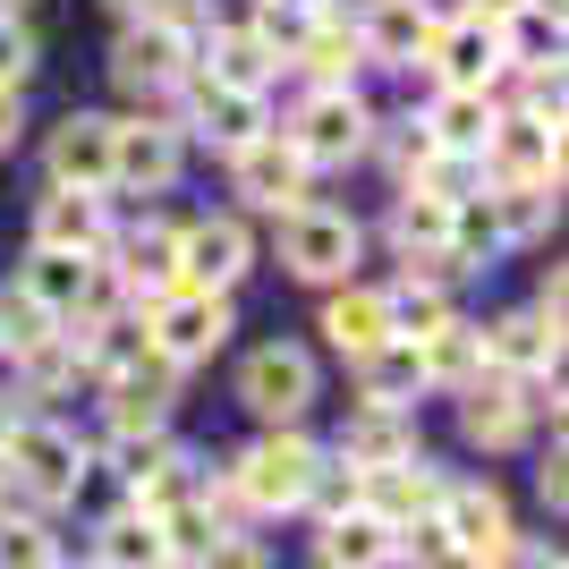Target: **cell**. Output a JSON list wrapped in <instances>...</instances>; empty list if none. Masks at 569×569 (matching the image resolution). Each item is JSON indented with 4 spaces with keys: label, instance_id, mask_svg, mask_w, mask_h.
Listing matches in <instances>:
<instances>
[{
    "label": "cell",
    "instance_id": "1",
    "mask_svg": "<svg viewBox=\"0 0 569 569\" xmlns=\"http://www.w3.org/2000/svg\"><path fill=\"white\" fill-rule=\"evenodd\" d=\"M0 476H9V501L18 510H69L86 485H94V442L77 426H60L51 408H26L18 426H9V442H0Z\"/></svg>",
    "mask_w": 569,
    "mask_h": 569
},
{
    "label": "cell",
    "instance_id": "2",
    "mask_svg": "<svg viewBox=\"0 0 569 569\" xmlns=\"http://www.w3.org/2000/svg\"><path fill=\"white\" fill-rule=\"evenodd\" d=\"M272 247H281V272H289V281L340 289V281H357V263H366V221H357L349 204L307 196L298 213L272 221Z\"/></svg>",
    "mask_w": 569,
    "mask_h": 569
},
{
    "label": "cell",
    "instance_id": "3",
    "mask_svg": "<svg viewBox=\"0 0 569 569\" xmlns=\"http://www.w3.org/2000/svg\"><path fill=\"white\" fill-rule=\"evenodd\" d=\"M102 69H111V86L137 102V111H170L179 86L196 77V34L170 26V18H128L111 34V60H102Z\"/></svg>",
    "mask_w": 569,
    "mask_h": 569
},
{
    "label": "cell",
    "instance_id": "4",
    "mask_svg": "<svg viewBox=\"0 0 569 569\" xmlns=\"http://www.w3.org/2000/svg\"><path fill=\"white\" fill-rule=\"evenodd\" d=\"M375 102H366V86H307V94L289 102L281 137L307 153V170L323 179V170H349L366 162V137H375Z\"/></svg>",
    "mask_w": 569,
    "mask_h": 569
},
{
    "label": "cell",
    "instance_id": "5",
    "mask_svg": "<svg viewBox=\"0 0 569 569\" xmlns=\"http://www.w3.org/2000/svg\"><path fill=\"white\" fill-rule=\"evenodd\" d=\"M315 459H323V442H315L307 426H256V442H247V451H230L221 468L238 476V493L256 501V519H298Z\"/></svg>",
    "mask_w": 569,
    "mask_h": 569
},
{
    "label": "cell",
    "instance_id": "6",
    "mask_svg": "<svg viewBox=\"0 0 569 569\" xmlns=\"http://www.w3.org/2000/svg\"><path fill=\"white\" fill-rule=\"evenodd\" d=\"M230 332H238V307L221 289H162V298L144 307V349L162 357V366H179V375L213 366V357L230 349Z\"/></svg>",
    "mask_w": 569,
    "mask_h": 569
},
{
    "label": "cell",
    "instance_id": "7",
    "mask_svg": "<svg viewBox=\"0 0 569 569\" xmlns=\"http://www.w3.org/2000/svg\"><path fill=\"white\" fill-rule=\"evenodd\" d=\"M323 400V366L298 340H263L238 357V408L256 426H307V408Z\"/></svg>",
    "mask_w": 569,
    "mask_h": 569
},
{
    "label": "cell",
    "instance_id": "8",
    "mask_svg": "<svg viewBox=\"0 0 569 569\" xmlns=\"http://www.w3.org/2000/svg\"><path fill=\"white\" fill-rule=\"evenodd\" d=\"M188 153L196 144L179 137L170 111H128L111 119V196H170L188 179Z\"/></svg>",
    "mask_w": 569,
    "mask_h": 569
},
{
    "label": "cell",
    "instance_id": "9",
    "mask_svg": "<svg viewBox=\"0 0 569 569\" xmlns=\"http://www.w3.org/2000/svg\"><path fill=\"white\" fill-rule=\"evenodd\" d=\"M94 263L119 281V298H128V307H153L162 289H179V221L153 213V204H144L137 221H111V238H102Z\"/></svg>",
    "mask_w": 569,
    "mask_h": 569
},
{
    "label": "cell",
    "instance_id": "10",
    "mask_svg": "<svg viewBox=\"0 0 569 569\" xmlns=\"http://www.w3.org/2000/svg\"><path fill=\"white\" fill-rule=\"evenodd\" d=\"M170 119H179L188 144H204V153L230 162L238 144H256L263 128H272V94H238V86H213V77L196 69L188 86H179V102H170Z\"/></svg>",
    "mask_w": 569,
    "mask_h": 569
},
{
    "label": "cell",
    "instance_id": "11",
    "mask_svg": "<svg viewBox=\"0 0 569 569\" xmlns=\"http://www.w3.org/2000/svg\"><path fill=\"white\" fill-rule=\"evenodd\" d=\"M230 196H238V213L281 221V213H298V204L315 196V170H307V153H298L281 128H263L256 144L230 153Z\"/></svg>",
    "mask_w": 569,
    "mask_h": 569
},
{
    "label": "cell",
    "instance_id": "12",
    "mask_svg": "<svg viewBox=\"0 0 569 569\" xmlns=\"http://www.w3.org/2000/svg\"><path fill=\"white\" fill-rule=\"evenodd\" d=\"M247 272H256V230H247V213L179 221V289H221V298H238Z\"/></svg>",
    "mask_w": 569,
    "mask_h": 569
},
{
    "label": "cell",
    "instance_id": "13",
    "mask_svg": "<svg viewBox=\"0 0 569 569\" xmlns=\"http://www.w3.org/2000/svg\"><path fill=\"white\" fill-rule=\"evenodd\" d=\"M196 69L213 77V86H238V94H272V86L289 77V60L263 43L238 9H213V26L196 34Z\"/></svg>",
    "mask_w": 569,
    "mask_h": 569
},
{
    "label": "cell",
    "instance_id": "14",
    "mask_svg": "<svg viewBox=\"0 0 569 569\" xmlns=\"http://www.w3.org/2000/svg\"><path fill=\"white\" fill-rule=\"evenodd\" d=\"M426 86H485L493 94V77H501V26L493 18H476V9H442V26H433V43H426Z\"/></svg>",
    "mask_w": 569,
    "mask_h": 569
},
{
    "label": "cell",
    "instance_id": "15",
    "mask_svg": "<svg viewBox=\"0 0 569 569\" xmlns=\"http://www.w3.org/2000/svg\"><path fill=\"white\" fill-rule=\"evenodd\" d=\"M43 188H102L111 196V111H60L43 128Z\"/></svg>",
    "mask_w": 569,
    "mask_h": 569
},
{
    "label": "cell",
    "instance_id": "16",
    "mask_svg": "<svg viewBox=\"0 0 569 569\" xmlns=\"http://www.w3.org/2000/svg\"><path fill=\"white\" fill-rule=\"evenodd\" d=\"M179 366H162V357H137L128 375L94 382L102 391V433H162L170 417H179Z\"/></svg>",
    "mask_w": 569,
    "mask_h": 569
},
{
    "label": "cell",
    "instance_id": "17",
    "mask_svg": "<svg viewBox=\"0 0 569 569\" xmlns=\"http://www.w3.org/2000/svg\"><path fill=\"white\" fill-rule=\"evenodd\" d=\"M111 196L102 188H43L34 196V221H26V247H60V256H102L111 238Z\"/></svg>",
    "mask_w": 569,
    "mask_h": 569
},
{
    "label": "cell",
    "instance_id": "18",
    "mask_svg": "<svg viewBox=\"0 0 569 569\" xmlns=\"http://www.w3.org/2000/svg\"><path fill=\"white\" fill-rule=\"evenodd\" d=\"M349 26H357V43H366V69L417 77V69H426L433 26H442V9H433V0H375V9H366V18H349Z\"/></svg>",
    "mask_w": 569,
    "mask_h": 569
},
{
    "label": "cell",
    "instance_id": "19",
    "mask_svg": "<svg viewBox=\"0 0 569 569\" xmlns=\"http://www.w3.org/2000/svg\"><path fill=\"white\" fill-rule=\"evenodd\" d=\"M485 179H545V188H561V119L501 111L493 137H485Z\"/></svg>",
    "mask_w": 569,
    "mask_h": 569
},
{
    "label": "cell",
    "instance_id": "20",
    "mask_svg": "<svg viewBox=\"0 0 569 569\" xmlns=\"http://www.w3.org/2000/svg\"><path fill=\"white\" fill-rule=\"evenodd\" d=\"M459 442L485 451V459H510V451L536 442V417H527V400L501 375H476L468 391H459Z\"/></svg>",
    "mask_w": 569,
    "mask_h": 569
},
{
    "label": "cell",
    "instance_id": "21",
    "mask_svg": "<svg viewBox=\"0 0 569 569\" xmlns=\"http://www.w3.org/2000/svg\"><path fill=\"white\" fill-rule=\"evenodd\" d=\"M433 519L451 527V545H459V552H476V561H493V552L519 536V519H510V493H501L493 476H451Z\"/></svg>",
    "mask_w": 569,
    "mask_h": 569
},
{
    "label": "cell",
    "instance_id": "22",
    "mask_svg": "<svg viewBox=\"0 0 569 569\" xmlns=\"http://www.w3.org/2000/svg\"><path fill=\"white\" fill-rule=\"evenodd\" d=\"M485 332V375L501 382H536V375H561V332H552L536 307H510L493 323H476Z\"/></svg>",
    "mask_w": 569,
    "mask_h": 569
},
{
    "label": "cell",
    "instance_id": "23",
    "mask_svg": "<svg viewBox=\"0 0 569 569\" xmlns=\"http://www.w3.org/2000/svg\"><path fill=\"white\" fill-rule=\"evenodd\" d=\"M315 332H323V349L332 357H366V349H382V340H400L391 332V298H382L375 281H340V289H323V315H315Z\"/></svg>",
    "mask_w": 569,
    "mask_h": 569
},
{
    "label": "cell",
    "instance_id": "24",
    "mask_svg": "<svg viewBox=\"0 0 569 569\" xmlns=\"http://www.w3.org/2000/svg\"><path fill=\"white\" fill-rule=\"evenodd\" d=\"M332 451L349 459V468H400V459H417V451H426V433H417V408H382V400H357Z\"/></svg>",
    "mask_w": 569,
    "mask_h": 569
},
{
    "label": "cell",
    "instance_id": "25",
    "mask_svg": "<svg viewBox=\"0 0 569 569\" xmlns=\"http://www.w3.org/2000/svg\"><path fill=\"white\" fill-rule=\"evenodd\" d=\"M417 119H426V137L442 144V153H476V162H485V137H493L501 102L485 94V86H426V94H417Z\"/></svg>",
    "mask_w": 569,
    "mask_h": 569
},
{
    "label": "cell",
    "instance_id": "26",
    "mask_svg": "<svg viewBox=\"0 0 569 569\" xmlns=\"http://www.w3.org/2000/svg\"><path fill=\"white\" fill-rule=\"evenodd\" d=\"M442 485H451V476L433 468L426 451L400 459V468H366V510L400 536V527H417V519H433V510H442Z\"/></svg>",
    "mask_w": 569,
    "mask_h": 569
},
{
    "label": "cell",
    "instance_id": "27",
    "mask_svg": "<svg viewBox=\"0 0 569 569\" xmlns=\"http://www.w3.org/2000/svg\"><path fill=\"white\" fill-rule=\"evenodd\" d=\"M485 221H493L501 256L510 247H545L552 221H561V188H545V179H485Z\"/></svg>",
    "mask_w": 569,
    "mask_h": 569
},
{
    "label": "cell",
    "instance_id": "28",
    "mask_svg": "<svg viewBox=\"0 0 569 569\" xmlns=\"http://www.w3.org/2000/svg\"><path fill=\"white\" fill-rule=\"evenodd\" d=\"M289 77H307V86H357V77H366V43H357V26L332 18V9H315L307 34L289 43Z\"/></svg>",
    "mask_w": 569,
    "mask_h": 569
},
{
    "label": "cell",
    "instance_id": "29",
    "mask_svg": "<svg viewBox=\"0 0 569 569\" xmlns=\"http://www.w3.org/2000/svg\"><path fill=\"white\" fill-rule=\"evenodd\" d=\"M94 272L102 263L94 256H60V247H26V263H18V298H34V307L43 315H60V323H69L77 307H86V298H94Z\"/></svg>",
    "mask_w": 569,
    "mask_h": 569
},
{
    "label": "cell",
    "instance_id": "30",
    "mask_svg": "<svg viewBox=\"0 0 569 569\" xmlns=\"http://www.w3.org/2000/svg\"><path fill=\"white\" fill-rule=\"evenodd\" d=\"M391 552H400V536H391L366 501L315 527V569H391Z\"/></svg>",
    "mask_w": 569,
    "mask_h": 569
},
{
    "label": "cell",
    "instance_id": "31",
    "mask_svg": "<svg viewBox=\"0 0 569 569\" xmlns=\"http://www.w3.org/2000/svg\"><path fill=\"white\" fill-rule=\"evenodd\" d=\"M9 382H18V408H51V400H69L77 382H86V366H77V340H69V332H43L34 349L9 357Z\"/></svg>",
    "mask_w": 569,
    "mask_h": 569
},
{
    "label": "cell",
    "instance_id": "32",
    "mask_svg": "<svg viewBox=\"0 0 569 569\" xmlns=\"http://www.w3.org/2000/svg\"><path fill=\"white\" fill-rule=\"evenodd\" d=\"M94 569H170L162 552V519L153 510H137V501H119L111 519L94 527V552H86Z\"/></svg>",
    "mask_w": 569,
    "mask_h": 569
},
{
    "label": "cell",
    "instance_id": "33",
    "mask_svg": "<svg viewBox=\"0 0 569 569\" xmlns=\"http://www.w3.org/2000/svg\"><path fill=\"white\" fill-rule=\"evenodd\" d=\"M451 213L459 204H442V196L426 188H391V213H382V238H391V256H442L451 247Z\"/></svg>",
    "mask_w": 569,
    "mask_h": 569
},
{
    "label": "cell",
    "instance_id": "34",
    "mask_svg": "<svg viewBox=\"0 0 569 569\" xmlns=\"http://www.w3.org/2000/svg\"><path fill=\"white\" fill-rule=\"evenodd\" d=\"M417 357H426V391H468L476 375H485V332H476V315H451L442 332L417 340Z\"/></svg>",
    "mask_w": 569,
    "mask_h": 569
},
{
    "label": "cell",
    "instance_id": "35",
    "mask_svg": "<svg viewBox=\"0 0 569 569\" xmlns=\"http://www.w3.org/2000/svg\"><path fill=\"white\" fill-rule=\"evenodd\" d=\"M357 400H382V408L426 400V357H417V340H382V349L357 357Z\"/></svg>",
    "mask_w": 569,
    "mask_h": 569
},
{
    "label": "cell",
    "instance_id": "36",
    "mask_svg": "<svg viewBox=\"0 0 569 569\" xmlns=\"http://www.w3.org/2000/svg\"><path fill=\"white\" fill-rule=\"evenodd\" d=\"M357 501H366V468H349L340 451H323V459H315V476H307V501H298V519L323 527V519H340V510H357Z\"/></svg>",
    "mask_w": 569,
    "mask_h": 569
},
{
    "label": "cell",
    "instance_id": "37",
    "mask_svg": "<svg viewBox=\"0 0 569 569\" xmlns=\"http://www.w3.org/2000/svg\"><path fill=\"white\" fill-rule=\"evenodd\" d=\"M391 569H485V561H476V552H459L442 519H417V527H400V552H391Z\"/></svg>",
    "mask_w": 569,
    "mask_h": 569
},
{
    "label": "cell",
    "instance_id": "38",
    "mask_svg": "<svg viewBox=\"0 0 569 569\" xmlns=\"http://www.w3.org/2000/svg\"><path fill=\"white\" fill-rule=\"evenodd\" d=\"M153 519H162V552H170V569H188L196 552L213 545V536H230V527H221L213 510H204V493H196V501H179V510H153Z\"/></svg>",
    "mask_w": 569,
    "mask_h": 569
},
{
    "label": "cell",
    "instance_id": "39",
    "mask_svg": "<svg viewBox=\"0 0 569 569\" xmlns=\"http://www.w3.org/2000/svg\"><path fill=\"white\" fill-rule=\"evenodd\" d=\"M43 332H60V315H43L34 298H18V289H0V357L34 349Z\"/></svg>",
    "mask_w": 569,
    "mask_h": 569
},
{
    "label": "cell",
    "instance_id": "40",
    "mask_svg": "<svg viewBox=\"0 0 569 569\" xmlns=\"http://www.w3.org/2000/svg\"><path fill=\"white\" fill-rule=\"evenodd\" d=\"M34 69H43V43H34V26L26 18H9V9H0V86H34Z\"/></svg>",
    "mask_w": 569,
    "mask_h": 569
},
{
    "label": "cell",
    "instance_id": "41",
    "mask_svg": "<svg viewBox=\"0 0 569 569\" xmlns=\"http://www.w3.org/2000/svg\"><path fill=\"white\" fill-rule=\"evenodd\" d=\"M188 569H281V561L263 552V536H256V527H230V536H213V545L196 552Z\"/></svg>",
    "mask_w": 569,
    "mask_h": 569
},
{
    "label": "cell",
    "instance_id": "42",
    "mask_svg": "<svg viewBox=\"0 0 569 569\" xmlns=\"http://www.w3.org/2000/svg\"><path fill=\"white\" fill-rule=\"evenodd\" d=\"M485 569H561V545H552V536H510Z\"/></svg>",
    "mask_w": 569,
    "mask_h": 569
},
{
    "label": "cell",
    "instance_id": "43",
    "mask_svg": "<svg viewBox=\"0 0 569 569\" xmlns=\"http://www.w3.org/2000/svg\"><path fill=\"white\" fill-rule=\"evenodd\" d=\"M536 493H545V510H561V501H569V476H561V433H552L545 451H536Z\"/></svg>",
    "mask_w": 569,
    "mask_h": 569
},
{
    "label": "cell",
    "instance_id": "44",
    "mask_svg": "<svg viewBox=\"0 0 569 569\" xmlns=\"http://www.w3.org/2000/svg\"><path fill=\"white\" fill-rule=\"evenodd\" d=\"M18 144H26V94H18V86H0V162H9Z\"/></svg>",
    "mask_w": 569,
    "mask_h": 569
},
{
    "label": "cell",
    "instance_id": "45",
    "mask_svg": "<svg viewBox=\"0 0 569 569\" xmlns=\"http://www.w3.org/2000/svg\"><path fill=\"white\" fill-rule=\"evenodd\" d=\"M102 9H111L119 26H128V18H162V0H102Z\"/></svg>",
    "mask_w": 569,
    "mask_h": 569
},
{
    "label": "cell",
    "instance_id": "46",
    "mask_svg": "<svg viewBox=\"0 0 569 569\" xmlns=\"http://www.w3.org/2000/svg\"><path fill=\"white\" fill-rule=\"evenodd\" d=\"M0 9H9V18H26V9H43V0H0Z\"/></svg>",
    "mask_w": 569,
    "mask_h": 569
}]
</instances>
